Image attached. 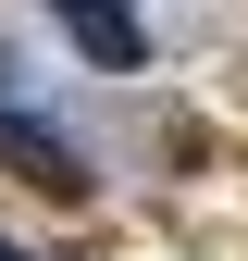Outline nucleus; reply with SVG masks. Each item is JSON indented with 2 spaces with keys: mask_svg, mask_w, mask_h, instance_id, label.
Instances as JSON below:
<instances>
[{
  "mask_svg": "<svg viewBox=\"0 0 248 261\" xmlns=\"http://www.w3.org/2000/svg\"><path fill=\"white\" fill-rule=\"evenodd\" d=\"M0 174H25V187H38V199H62V212L87 199V162H75V137H50L38 112H0Z\"/></svg>",
  "mask_w": 248,
  "mask_h": 261,
  "instance_id": "obj_1",
  "label": "nucleus"
},
{
  "mask_svg": "<svg viewBox=\"0 0 248 261\" xmlns=\"http://www.w3.org/2000/svg\"><path fill=\"white\" fill-rule=\"evenodd\" d=\"M50 13H62V38L100 62V75H137V62H149V25L124 13V0H50Z\"/></svg>",
  "mask_w": 248,
  "mask_h": 261,
  "instance_id": "obj_2",
  "label": "nucleus"
},
{
  "mask_svg": "<svg viewBox=\"0 0 248 261\" xmlns=\"http://www.w3.org/2000/svg\"><path fill=\"white\" fill-rule=\"evenodd\" d=\"M0 261H13V237H0Z\"/></svg>",
  "mask_w": 248,
  "mask_h": 261,
  "instance_id": "obj_3",
  "label": "nucleus"
}]
</instances>
